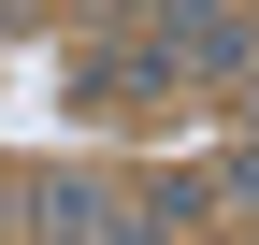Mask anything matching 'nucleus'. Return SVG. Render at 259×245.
<instances>
[{
	"mask_svg": "<svg viewBox=\"0 0 259 245\" xmlns=\"http://www.w3.org/2000/svg\"><path fill=\"white\" fill-rule=\"evenodd\" d=\"M44 245H101V202L87 188H44Z\"/></svg>",
	"mask_w": 259,
	"mask_h": 245,
	"instance_id": "obj_1",
	"label": "nucleus"
}]
</instances>
